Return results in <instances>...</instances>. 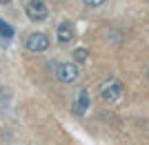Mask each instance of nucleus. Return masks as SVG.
Wrapping results in <instances>:
<instances>
[{
	"label": "nucleus",
	"instance_id": "9b49d317",
	"mask_svg": "<svg viewBox=\"0 0 149 145\" xmlns=\"http://www.w3.org/2000/svg\"><path fill=\"white\" fill-rule=\"evenodd\" d=\"M147 81H149V67H147Z\"/></svg>",
	"mask_w": 149,
	"mask_h": 145
},
{
	"label": "nucleus",
	"instance_id": "7ed1b4c3",
	"mask_svg": "<svg viewBox=\"0 0 149 145\" xmlns=\"http://www.w3.org/2000/svg\"><path fill=\"white\" fill-rule=\"evenodd\" d=\"M25 47L31 51V54H42V51L49 49V36L42 34V32H33V34L27 36Z\"/></svg>",
	"mask_w": 149,
	"mask_h": 145
},
{
	"label": "nucleus",
	"instance_id": "20e7f679",
	"mask_svg": "<svg viewBox=\"0 0 149 145\" xmlns=\"http://www.w3.org/2000/svg\"><path fill=\"white\" fill-rule=\"evenodd\" d=\"M56 76L60 83H76L78 81V76H80V67H78V63H60L56 69Z\"/></svg>",
	"mask_w": 149,
	"mask_h": 145
},
{
	"label": "nucleus",
	"instance_id": "39448f33",
	"mask_svg": "<svg viewBox=\"0 0 149 145\" xmlns=\"http://www.w3.org/2000/svg\"><path fill=\"white\" fill-rule=\"evenodd\" d=\"M56 38L60 45H69L71 40L76 38V29L71 22H60V25L56 27Z\"/></svg>",
	"mask_w": 149,
	"mask_h": 145
},
{
	"label": "nucleus",
	"instance_id": "0eeeda50",
	"mask_svg": "<svg viewBox=\"0 0 149 145\" xmlns=\"http://www.w3.org/2000/svg\"><path fill=\"white\" fill-rule=\"evenodd\" d=\"M71 56H74L76 63H85V60L89 58V49H85V47H78V49H74V54H71Z\"/></svg>",
	"mask_w": 149,
	"mask_h": 145
},
{
	"label": "nucleus",
	"instance_id": "1a4fd4ad",
	"mask_svg": "<svg viewBox=\"0 0 149 145\" xmlns=\"http://www.w3.org/2000/svg\"><path fill=\"white\" fill-rule=\"evenodd\" d=\"M85 2V7H91V9H96V7H100L105 0H82Z\"/></svg>",
	"mask_w": 149,
	"mask_h": 145
},
{
	"label": "nucleus",
	"instance_id": "f03ea898",
	"mask_svg": "<svg viewBox=\"0 0 149 145\" xmlns=\"http://www.w3.org/2000/svg\"><path fill=\"white\" fill-rule=\"evenodd\" d=\"M25 13H27V18L33 20V22H42L49 16V7H47L45 0H29L25 5Z\"/></svg>",
	"mask_w": 149,
	"mask_h": 145
},
{
	"label": "nucleus",
	"instance_id": "6e6552de",
	"mask_svg": "<svg viewBox=\"0 0 149 145\" xmlns=\"http://www.w3.org/2000/svg\"><path fill=\"white\" fill-rule=\"evenodd\" d=\"M0 36H5V38H11V36H13V29L7 25L2 18H0Z\"/></svg>",
	"mask_w": 149,
	"mask_h": 145
},
{
	"label": "nucleus",
	"instance_id": "423d86ee",
	"mask_svg": "<svg viewBox=\"0 0 149 145\" xmlns=\"http://www.w3.org/2000/svg\"><path fill=\"white\" fill-rule=\"evenodd\" d=\"M89 105H91L89 92H87V89H80V92H78V96H76V101H74V114H78V116L87 114Z\"/></svg>",
	"mask_w": 149,
	"mask_h": 145
},
{
	"label": "nucleus",
	"instance_id": "f257e3e1",
	"mask_svg": "<svg viewBox=\"0 0 149 145\" xmlns=\"http://www.w3.org/2000/svg\"><path fill=\"white\" fill-rule=\"evenodd\" d=\"M98 94H100V98H102L105 103L113 105V103H118L120 98H123L125 87H123V83H120L118 78H107L105 83H100Z\"/></svg>",
	"mask_w": 149,
	"mask_h": 145
},
{
	"label": "nucleus",
	"instance_id": "9d476101",
	"mask_svg": "<svg viewBox=\"0 0 149 145\" xmlns=\"http://www.w3.org/2000/svg\"><path fill=\"white\" fill-rule=\"evenodd\" d=\"M0 2H2V5H7V2H11V0H0Z\"/></svg>",
	"mask_w": 149,
	"mask_h": 145
}]
</instances>
